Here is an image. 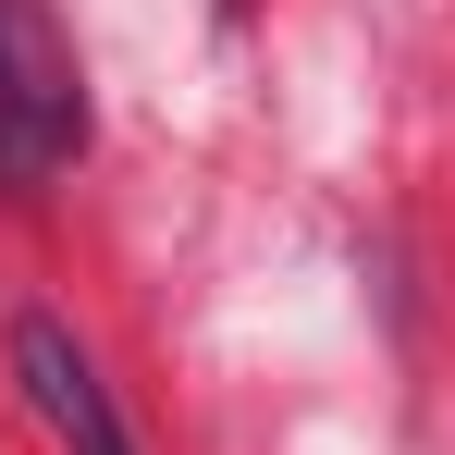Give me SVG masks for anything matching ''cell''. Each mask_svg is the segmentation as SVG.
I'll use <instances>...</instances> for the list:
<instances>
[{
	"label": "cell",
	"instance_id": "obj_1",
	"mask_svg": "<svg viewBox=\"0 0 455 455\" xmlns=\"http://www.w3.org/2000/svg\"><path fill=\"white\" fill-rule=\"evenodd\" d=\"M0 111L37 172H62L86 148V75H75V37L50 25V0H0Z\"/></svg>",
	"mask_w": 455,
	"mask_h": 455
},
{
	"label": "cell",
	"instance_id": "obj_2",
	"mask_svg": "<svg viewBox=\"0 0 455 455\" xmlns=\"http://www.w3.org/2000/svg\"><path fill=\"white\" fill-rule=\"evenodd\" d=\"M12 381H25V406L50 419V443H62V455H136V431H124V406H111L99 357H86L50 307L12 320Z\"/></svg>",
	"mask_w": 455,
	"mask_h": 455
},
{
	"label": "cell",
	"instance_id": "obj_3",
	"mask_svg": "<svg viewBox=\"0 0 455 455\" xmlns=\"http://www.w3.org/2000/svg\"><path fill=\"white\" fill-rule=\"evenodd\" d=\"M0 185H37V160H25V136H12V111H0Z\"/></svg>",
	"mask_w": 455,
	"mask_h": 455
}]
</instances>
